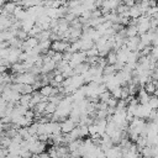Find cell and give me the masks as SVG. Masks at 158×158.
I'll list each match as a JSON object with an SVG mask.
<instances>
[{
    "mask_svg": "<svg viewBox=\"0 0 158 158\" xmlns=\"http://www.w3.org/2000/svg\"><path fill=\"white\" fill-rule=\"evenodd\" d=\"M59 125H60V131H62L63 133H69V132L77 126V123H75L70 117H69V118H63Z\"/></svg>",
    "mask_w": 158,
    "mask_h": 158,
    "instance_id": "cell-1",
    "label": "cell"
},
{
    "mask_svg": "<svg viewBox=\"0 0 158 158\" xmlns=\"http://www.w3.org/2000/svg\"><path fill=\"white\" fill-rule=\"evenodd\" d=\"M16 6H17V2H14V1H7V2H5L4 4V6H2V11H4V15H12V12H14V10L16 9Z\"/></svg>",
    "mask_w": 158,
    "mask_h": 158,
    "instance_id": "cell-2",
    "label": "cell"
},
{
    "mask_svg": "<svg viewBox=\"0 0 158 158\" xmlns=\"http://www.w3.org/2000/svg\"><path fill=\"white\" fill-rule=\"evenodd\" d=\"M52 89H53V86H52L51 84H46V85H42V86L38 89V91H40V94H41L42 96L48 98V96L52 95Z\"/></svg>",
    "mask_w": 158,
    "mask_h": 158,
    "instance_id": "cell-3",
    "label": "cell"
},
{
    "mask_svg": "<svg viewBox=\"0 0 158 158\" xmlns=\"http://www.w3.org/2000/svg\"><path fill=\"white\" fill-rule=\"evenodd\" d=\"M105 59H106L107 64H115L117 62V52L116 51H109Z\"/></svg>",
    "mask_w": 158,
    "mask_h": 158,
    "instance_id": "cell-4",
    "label": "cell"
},
{
    "mask_svg": "<svg viewBox=\"0 0 158 158\" xmlns=\"http://www.w3.org/2000/svg\"><path fill=\"white\" fill-rule=\"evenodd\" d=\"M30 102H31V94H22L20 96V100H19V104L20 105H23L26 107H30Z\"/></svg>",
    "mask_w": 158,
    "mask_h": 158,
    "instance_id": "cell-5",
    "label": "cell"
},
{
    "mask_svg": "<svg viewBox=\"0 0 158 158\" xmlns=\"http://www.w3.org/2000/svg\"><path fill=\"white\" fill-rule=\"evenodd\" d=\"M11 143V137H9L7 135H2L0 136V147H4V148H7Z\"/></svg>",
    "mask_w": 158,
    "mask_h": 158,
    "instance_id": "cell-6",
    "label": "cell"
},
{
    "mask_svg": "<svg viewBox=\"0 0 158 158\" xmlns=\"http://www.w3.org/2000/svg\"><path fill=\"white\" fill-rule=\"evenodd\" d=\"M122 4H125L126 6H132V5H135L136 4V1L135 0H122Z\"/></svg>",
    "mask_w": 158,
    "mask_h": 158,
    "instance_id": "cell-7",
    "label": "cell"
}]
</instances>
